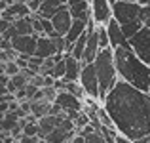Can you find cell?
Listing matches in <instances>:
<instances>
[{
    "mask_svg": "<svg viewBox=\"0 0 150 143\" xmlns=\"http://www.w3.org/2000/svg\"><path fill=\"white\" fill-rule=\"evenodd\" d=\"M103 109L112 118L118 134L131 141L150 136V95L124 80H118L103 101Z\"/></svg>",
    "mask_w": 150,
    "mask_h": 143,
    "instance_id": "6da1fadb",
    "label": "cell"
},
{
    "mask_svg": "<svg viewBox=\"0 0 150 143\" xmlns=\"http://www.w3.org/2000/svg\"><path fill=\"white\" fill-rule=\"evenodd\" d=\"M114 63L120 80L139 88L141 92L150 90V67L137 57L131 48H116L114 50Z\"/></svg>",
    "mask_w": 150,
    "mask_h": 143,
    "instance_id": "7a4b0ae2",
    "label": "cell"
},
{
    "mask_svg": "<svg viewBox=\"0 0 150 143\" xmlns=\"http://www.w3.org/2000/svg\"><path fill=\"white\" fill-rule=\"evenodd\" d=\"M95 69H97V77H99L101 103H103L106 99V95H108V92L120 80L118 71H116V63H114V50L112 48H106V50L99 51V55L95 59Z\"/></svg>",
    "mask_w": 150,
    "mask_h": 143,
    "instance_id": "3957f363",
    "label": "cell"
},
{
    "mask_svg": "<svg viewBox=\"0 0 150 143\" xmlns=\"http://www.w3.org/2000/svg\"><path fill=\"white\" fill-rule=\"evenodd\" d=\"M141 10H143V6H141V2H137V0H133V2L118 0L112 6V17L124 27V25H127V23L139 21Z\"/></svg>",
    "mask_w": 150,
    "mask_h": 143,
    "instance_id": "277c9868",
    "label": "cell"
},
{
    "mask_svg": "<svg viewBox=\"0 0 150 143\" xmlns=\"http://www.w3.org/2000/svg\"><path fill=\"white\" fill-rule=\"evenodd\" d=\"M86 92V97H91L95 101H101V86H99V77H97V69H95V63H88L84 65L80 74V80Z\"/></svg>",
    "mask_w": 150,
    "mask_h": 143,
    "instance_id": "5b68a950",
    "label": "cell"
},
{
    "mask_svg": "<svg viewBox=\"0 0 150 143\" xmlns=\"http://www.w3.org/2000/svg\"><path fill=\"white\" fill-rule=\"evenodd\" d=\"M129 46H131V50L137 54V57L150 67V29L148 27H143L141 33L135 34V36L129 40Z\"/></svg>",
    "mask_w": 150,
    "mask_h": 143,
    "instance_id": "8992f818",
    "label": "cell"
},
{
    "mask_svg": "<svg viewBox=\"0 0 150 143\" xmlns=\"http://www.w3.org/2000/svg\"><path fill=\"white\" fill-rule=\"evenodd\" d=\"M38 40H40V34H15L11 38V48L17 51V55H29L33 57L36 54V46H38Z\"/></svg>",
    "mask_w": 150,
    "mask_h": 143,
    "instance_id": "52a82bcc",
    "label": "cell"
},
{
    "mask_svg": "<svg viewBox=\"0 0 150 143\" xmlns=\"http://www.w3.org/2000/svg\"><path fill=\"white\" fill-rule=\"evenodd\" d=\"M91 17L97 25H106L112 19V4L108 0H91Z\"/></svg>",
    "mask_w": 150,
    "mask_h": 143,
    "instance_id": "ba28073f",
    "label": "cell"
},
{
    "mask_svg": "<svg viewBox=\"0 0 150 143\" xmlns=\"http://www.w3.org/2000/svg\"><path fill=\"white\" fill-rule=\"evenodd\" d=\"M72 15H70V10L69 6H61V10L57 11V14L53 15V19H51V23H53V29L55 33L59 34V36H65L67 33L70 31V27H72Z\"/></svg>",
    "mask_w": 150,
    "mask_h": 143,
    "instance_id": "9c48e42d",
    "label": "cell"
},
{
    "mask_svg": "<svg viewBox=\"0 0 150 143\" xmlns=\"http://www.w3.org/2000/svg\"><path fill=\"white\" fill-rule=\"evenodd\" d=\"M106 31H108V38H110V46L116 50V48H131L129 46V40L125 38L124 34V29H122V25L116 21V19H110L108 23H106Z\"/></svg>",
    "mask_w": 150,
    "mask_h": 143,
    "instance_id": "30bf717a",
    "label": "cell"
},
{
    "mask_svg": "<svg viewBox=\"0 0 150 143\" xmlns=\"http://www.w3.org/2000/svg\"><path fill=\"white\" fill-rule=\"evenodd\" d=\"M55 103H57V105L61 107L65 113H69V111H84V101H82L80 97H76V95L65 92V90L57 94Z\"/></svg>",
    "mask_w": 150,
    "mask_h": 143,
    "instance_id": "8fae6325",
    "label": "cell"
},
{
    "mask_svg": "<svg viewBox=\"0 0 150 143\" xmlns=\"http://www.w3.org/2000/svg\"><path fill=\"white\" fill-rule=\"evenodd\" d=\"M99 51H101V44H99V34H97V29L95 31H88V46H86L82 63H84V65H88V63H95Z\"/></svg>",
    "mask_w": 150,
    "mask_h": 143,
    "instance_id": "7c38bea8",
    "label": "cell"
},
{
    "mask_svg": "<svg viewBox=\"0 0 150 143\" xmlns=\"http://www.w3.org/2000/svg\"><path fill=\"white\" fill-rule=\"evenodd\" d=\"M65 63H67L65 80L67 82H78L80 80V74H82V69H84V63L74 59L70 54H65Z\"/></svg>",
    "mask_w": 150,
    "mask_h": 143,
    "instance_id": "4fadbf2b",
    "label": "cell"
},
{
    "mask_svg": "<svg viewBox=\"0 0 150 143\" xmlns=\"http://www.w3.org/2000/svg\"><path fill=\"white\" fill-rule=\"evenodd\" d=\"M70 10V15L72 19H80V21H86L88 23L91 17V0H84V2H78V4H72L69 6Z\"/></svg>",
    "mask_w": 150,
    "mask_h": 143,
    "instance_id": "5bb4252c",
    "label": "cell"
},
{
    "mask_svg": "<svg viewBox=\"0 0 150 143\" xmlns=\"http://www.w3.org/2000/svg\"><path fill=\"white\" fill-rule=\"evenodd\" d=\"M61 6H65V2H61V0H44L38 14H34V15H38L42 19H53V15L61 10Z\"/></svg>",
    "mask_w": 150,
    "mask_h": 143,
    "instance_id": "9a60e30c",
    "label": "cell"
},
{
    "mask_svg": "<svg viewBox=\"0 0 150 143\" xmlns=\"http://www.w3.org/2000/svg\"><path fill=\"white\" fill-rule=\"evenodd\" d=\"M36 57H42V59H48V57H53L57 55V50H55V44L50 36H40L38 40V46H36Z\"/></svg>",
    "mask_w": 150,
    "mask_h": 143,
    "instance_id": "2e32d148",
    "label": "cell"
},
{
    "mask_svg": "<svg viewBox=\"0 0 150 143\" xmlns=\"http://www.w3.org/2000/svg\"><path fill=\"white\" fill-rule=\"evenodd\" d=\"M74 137H76V132H69V130L59 126V128H55L44 141L46 143H69V141H72Z\"/></svg>",
    "mask_w": 150,
    "mask_h": 143,
    "instance_id": "e0dca14e",
    "label": "cell"
},
{
    "mask_svg": "<svg viewBox=\"0 0 150 143\" xmlns=\"http://www.w3.org/2000/svg\"><path fill=\"white\" fill-rule=\"evenodd\" d=\"M13 27H15V33L21 34V36H25V34H36L34 33V27H33V15L13 21Z\"/></svg>",
    "mask_w": 150,
    "mask_h": 143,
    "instance_id": "ac0fdd59",
    "label": "cell"
},
{
    "mask_svg": "<svg viewBox=\"0 0 150 143\" xmlns=\"http://www.w3.org/2000/svg\"><path fill=\"white\" fill-rule=\"evenodd\" d=\"M86 46H88V33H86V34H82V36H80V40H78L76 44H74L72 48H70V51H69V54L72 55L74 59H78V61H82V59H84V51H86Z\"/></svg>",
    "mask_w": 150,
    "mask_h": 143,
    "instance_id": "d6986e66",
    "label": "cell"
},
{
    "mask_svg": "<svg viewBox=\"0 0 150 143\" xmlns=\"http://www.w3.org/2000/svg\"><path fill=\"white\" fill-rule=\"evenodd\" d=\"M50 109H51V103H48L46 99L44 101H33V113L30 114H34V117L40 120V118H44V117L50 114Z\"/></svg>",
    "mask_w": 150,
    "mask_h": 143,
    "instance_id": "ffe728a7",
    "label": "cell"
},
{
    "mask_svg": "<svg viewBox=\"0 0 150 143\" xmlns=\"http://www.w3.org/2000/svg\"><path fill=\"white\" fill-rule=\"evenodd\" d=\"M144 27V23L143 21H133V23H127V25H124L122 29H124V34H125V38L127 40H131L135 34H139L141 33V29Z\"/></svg>",
    "mask_w": 150,
    "mask_h": 143,
    "instance_id": "44dd1931",
    "label": "cell"
},
{
    "mask_svg": "<svg viewBox=\"0 0 150 143\" xmlns=\"http://www.w3.org/2000/svg\"><path fill=\"white\" fill-rule=\"evenodd\" d=\"M97 34H99V44H101V50L112 48V46H110V38H108V31H106V25H97ZM112 50H114V48H112Z\"/></svg>",
    "mask_w": 150,
    "mask_h": 143,
    "instance_id": "7402d4cb",
    "label": "cell"
},
{
    "mask_svg": "<svg viewBox=\"0 0 150 143\" xmlns=\"http://www.w3.org/2000/svg\"><path fill=\"white\" fill-rule=\"evenodd\" d=\"M65 92L80 97L82 101H84V97H86V92H84V88H82L80 82H67V84H65Z\"/></svg>",
    "mask_w": 150,
    "mask_h": 143,
    "instance_id": "603a6c76",
    "label": "cell"
},
{
    "mask_svg": "<svg viewBox=\"0 0 150 143\" xmlns=\"http://www.w3.org/2000/svg\"><path fill=\"white\" fill-rule=\"evenodd\" d=\"M0 124H2V132L11 134V130L19 124V120H17V118H10V117H6V114H4V118H2V122H0Z\"/></svg>",
    "mask_w": 150,
    "mask_h": 143,
    "instance_id": "cb8c5ba5",
    "label": "cell"
},
{
    "mask_svg": "<svg viewBox=\"0 0 150 143\" xmlns=\"http://www.w3.org/2000/svg\"><path fill=\"white\" fill-rule=\"evenodd\" d=\"M4 73L8 74V77H15V74H19L21 73V69H19V65L15 63V59L13 61H8V63H4Z\"/></svg>",
    "mask_w": 150,
    "mask_h": 143,
    "instance_id": "d4e9b609",
    "label": "cell"
},
{
    "mask_svg": "<svg viewBox=\"0 0 150 143\" xmlns=\"http://www.w3.org/2000/svg\"><path fill=\"white\" fill-rule=\"evenodd\" d=\"M86 143H106V141H105V137H103V134H101V130H99V132L89 134V136L86 137Z\"/></svg>",
    "mask_w": 150,
    "mask_h": 143,
    "instance_id": "484cf974",
    "label": "cell"
},
{
    "mask_svg": "<svg viewBox=\"0 0 150 143\" xmlns=\"http://www.w3.org/2000/svg\"><path fill=\"white\" fill-rule=\"evenodd\" d=\"M42 2H44V0H30V2L27 4V6H29V10L33 11V14H38V10H40Z\"/></svg>",
    "mask_w": 150,
    "mask_h": 143,
    "instance_id": "4316f807",
    "label": "cell"
},
{
    "mask_svg": "<svg viewBox=\"0 0 150 143\" xmlns=\"http://www.w3.org/2000/svg\"><path fill=\"white\" fill-rule=\"evenodd\" d=\"M141 6H143V4H141ZM148 17H150V6H143V10H141V15H139V21L146 23Z\"/></svg>",
    "mask_w": 150,
    "mask_h": 143,
    "instance_id": "83f0119b",
    "label": "cell"
},
{
    "mask_svg": "<svg viewBox=\"0 0 150 143\" xmlns=\"http://www.w3.org/2000/svg\"><path fill=\"white\" fill-rule=\"evenodd\" d=\"M27 99H33L34 97V95H36V92H38V90H40V88H36V86H33V84H29V86H27Z\"/></svg>",
    "mask_w": 150,
    "mask_h": 143,
    "instance_id": "f1b7e54d",
    "label": "cell"
},
{
    "mask_svg": "<svg viewBox=\"0 0 150 143\" xmlns=\"http://www.w3.org/2000/svg\"><path fill=\"white\" fill-rule=\"evenodd\" d=\"M116 141L118 143H135V141H131V139H127L125 136H122V134H118V137H116Z\"/></svg>",
    "mask_w": 150,
    "mask_h": 143,
    "instance_id": "f546056e",
    "label": "cell"
},
{
    "mask_svg": "<svg viewBox=\"0 0 150 143\" xmlns=\"http://www.w3.org/2000/svg\"><path fill=\"white\" fill-rule=\"evenodd\" d=\"M70 143H86V137L84 136H80V134H76V137H74Z\"/></svg>",
    "mask_w": 150,
    "mask_h": 143,
    "instance_id": "4dcf8cb0",
    "label": "cell"
},
{
    "mask_svg": "<svg viewBox=\"0 0 150 143\" xmlns=\"http://www.w3.org/2000/svg\"><path fill=\"white\" fill-rule=\"evenodd\" d=\"M19 109V101H11L10 103V111H17Z\"/></svg>",
    "mask_w": 150,
    "mask_h": 143,
    "instance_id": "1f68e13d",
    "label": "cell"
},
{
    "mask_svg": "<svg viewBox=\"0 0 150 143\" xmlns=\"http://www.w3.org/2000/svg\"><path fill=\"white\" fill-rule=\"evenodd\" d=\"M8 94V90H6V86L2 84V82H0V97H2V95H6Z\"/></svg>",
    "mask_w": 150,
    "mask_h": 143,
    "instance_id": "d6a6232c",
    "label": "cell"
},
{
    "mask_svg": "<svg viewBox=\"0 0 150 143\" xmlns=\"http://www.w3.org/2000/svg\"><path fill=\"white\" fill-rule=\"evenodd\" d=\"M78 2H84V0H69V2H67V6H72V4H78Z\"/></svg>",
    "mask_w": 150,
    "mask_h": 143,
    "instance_id": "836d02e7",
    "label": "cell"
},
{
    "mask_svg": "<svg viewBox=\"0 0 150 143\" xmlns=\"http://www.w3.org/2000/svg\"><path fill=\"white\" fill-rule=\"evenodd\" d=\"M137 143H150V136H146L144 139H141V141H137Z\"/></svg>",
    "mask_w": 150,
    "mask_h": 143,
    "instance_id": "e575fe53",
    "label": "cell"
},
{
    "mask_svg": "<svg viewBox=\"0 0 150 143\" xmlns=\"http://www.w3.org/2000/svg\"><path fill=\"white\" fill-rule=\"evenodd\" d=\"M4 2H6V4H10V6H11V4H15L17 0H4Z\"/></svg>",
    "mask_w": 150,
    "mask_h": 143,
    "instance_id": "d590c367",
    "label": "cell"
},
{
    "mask_svg": "<svg viewBox=\"0 0 150 143\" xmlns=\"http://www.w3.org/2000/svg\"><path fill=\"white\" fill-rule=\"evenodd\" d=\"M17 2H21V4H29L30 0H17Z\"/></svg>",
    "mask_w": 150,
    "mask_h": 143,
    "instance_id": "8d00e7d4",
    "label": "cell"
},
{
    "mask_svg": "<svg viewBox=\"0 0 150 143\" xmlns=\"http://www.w3.org/2000/svg\"><path fill=\"white\" fill-rule=\"evenodd\" d=\"M144 27H148V29H150V17H148V21L144 23Z\"/></svg>",
    "mask_w": 150,
    "mask_h": 143,
    "instance_id": "74e56055",
    "label": "cell"
},
{
    "mask_svg": "<svg viewBox=\"0 0 150 143\" xmlns=\"http://www.w3.org/2000/svg\"><path fill=\"white\" fill-rule=\"evenodd\" d=\"M108 2H110V4H112V6H114V4H116V2H118V0H108Z\"/></svg>",
    "mask_w": 150,
    "mask_h": 143,
    "instance_id": "f35d334b",
    "label": "cell"
},
{
    "mask_svg": "<svg viewBox=\"0 0 150 143\" xmlns=\"http://www.w3.org/2000/svg\"><path fill=\"white\" fill-rule=\"evenodd\" d=\"M0 19H2V11H0Z\"/></svg>",
    "mask_w": 150,
    "mask_h": 143,
    "instance_id": "ab89813d",
    "label": "cell"
},
{
    "mask_svg": "<svg viewBox=\"0 0 150 143\" xmlns=\"http://www.w3.org/2000/svg\"><path fill=\"white\" fill-rule=\"evenodd\" d=\"M125 2H133V0H125Z\"/></svg>",
    "mask_w": 150,
    "mask_h": 143,
    "instance_id": "60d3db41",
    "label": "cell"
},
{
    "mask_svg": "<svg viewBox=\"0 0 150 143\" xmlns=\"http://www.w3.org/2000/svg\"><path fill=\"white\" fill-rule=\"evenodd\" d=\"M63 2H65V4H67V2H69V0H63Z\"/></svg>",
    "mask_w": 150,
    "mask_h": 143,
    "instance_id": "b9f144b4",
    "label": "cell"
},
{
    "mask_svg": "<svg viewBox=\"0 0 150 143\" xmlns=\"http://www.w3.org/2000/svg\"><path fill=\"white\" fill-rule=\"evenodd\" d=\"M148 95H150V90H148Z\"/></svg>",
    "mask_w": 150,
    "mask_h": 143,
    "instance_id": "7bdbcfd3",
    "label": "cell"
},
{
    "mask_svg": "<svg viewBox=\"0 0 150 143\" xmlns=\"http://www.w3.org/2000/svg\"><path fill=\"white\" fill-rule=\"evenodd\" d=\"M137 2H139V0H137Z\"/></svg>",
    "mask_w": 150,
    "mask_h": 143,
    "instance_id": "ee69618b",
    "label": "cell"
}]
</instances>
